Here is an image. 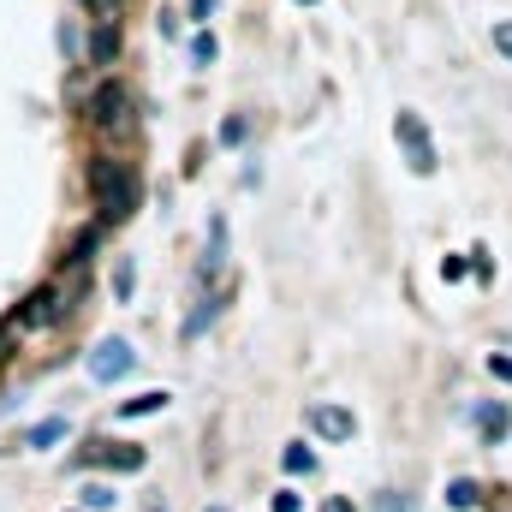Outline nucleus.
I'll use <instances>...</instances> for the list:
<instances>
[{
    "instance_id": "f257e3e1",
    "label": "nucleus",
    "mask_w": 512,
    "mask_h": 512,
    "mask_svg": "<svg viewBox=\"0 0 512 512\" xmlns=\"http://www.w3.org/2000/svg\"><path fill=\"white\" fill-rule=\"evenodd\" d=\"M90 197H96V221H102V227H120V221H131V209H137L143 185H137V167H131L120 149L90 161Z\"/></svg>"
},
{
    "instance_id": "f03ea898",
    "label": "nucleus",
    "mask_w": 512,
    "mask_h": 512,
    "mask_svg": "<svg viewBox=\"0 0 512 512\" xmlns=\"http://www.w3.org/2000/svg\"><path fill=\"white\" fill-rule=\"evenodd\" d=\"M84 120H90V131H96L108 149H120V155L137 143V102H131V90L120 78H108V84L84 102Z\"/></svg>"
},
{
    "instance_id": "7ed1b4c3",
    "label": "nucleus",
    "mask_w": 512,
    "mask_h": 512,
    "mask_svg": "<svg viewBox=\"0 0 512 512\" xmlns=\"http://www.w3.org/2000/svg\"><path fill=\"white\" fill-rule=\"evenodd\" d=\"M393 137H399V149H405V161H411V173L417 179H429L435 173V137H429V126H423V114H411V108H399V120H393Z\"/></svg>"
},
{
    "instance_id": "20e7f679",
    "label": "nucleus",
    "mask_w": 512,
    "mask_h": 512,
    "mask_svg": "<svg viewBox=\"0 0 512 512\" xmlns=\"http://www.w3.org/2000/svg\"><path fill=\"white\" fill-rule=\"evenodd\" d=\"M18 316H24V328L30 334H42V328H54L60 316H66V286L60 280H48V286H36L24 304H18Z\"/></svg>"
},
{
    "instance_id": "39448f33",
    "label": "nucleus",
    "mask_w": 512,
    "mask_h": 512,
    "mask_svg": "<svg viewBox=\"0 0 512 512\" xmlns=\"http://www.w3.org/2000/svg\"><path fill=\"white\" fill-rule=\"evenodd\" d=\"M131 364H137L131 340H102V346L90 352V376H96V382H120V376H131Z\"/></svg>"
},
{
    "instance_id": "423d86ee",
    "label": "nucleus",
    "mask_w": 512,
    "mask_h": 512,
    "mask_svg": "<svg viewBox=\"0 0 512 512\" xmlns=\"http://www.w3.org/2000/svg\"><path fill=\"white\" fill-rule=\"evenodd\" d=\"M78 459H84V465H114V471H143V447H108V441H90Z\"/></svg>"
},
{
    "instance_id": "0eeeda50",
    "label": "nucleus",
    "mask_w": 512,
    "mask_h": 512,
    "mask_svg": "<svg viewBox=\"0 0 512 512\" xmlns=\"http://www.w3.org/2000/svg\"><path fill=\"white\" fill-rule=\"evenodd\" d=\"M310 429L322 435V441H352V411H340V405H310Z\"/></svg>"
},
{
    "instance_id": "6e6552de",
    "label": "nucleus",
    "mask_w": 512,
    "mask_h": 512,
    "mask_svg": "<svg viewBox=\"0 0 512 512\" xmlns=\"http://www.w3.org/2000/svg\"><path fill=\"white\" fill-rule=\"evenodd\" d=\"M120 60V18H96L90 30V66H114Z\"/></svg>"
},
{
    "instance_id": "1a4fd4ad",
    "label": "nucleus",
    "mask_w": 512,
    "mask_h": 512,
    "mask_svg": "<svg viewBox=\"0 0 512 512\" xmlns=\"http://www.w3.org/2000/svg\"><path fill=\"white\" fill-rule=\"evenodd\" d=\"M507 429H512V411H507V399H489V405H477V435L495 447V441H507Z\"/></svg>"
},
{
    "instance_id": "9d476101",
    "label": "nucleus",
    "mask_w": 512,
    "mask_h": 512,
    "mask_svg": "<svg viewBox=\"0 0 512 512\" xmlns=\"http://www.w3.org/2000/svg\"><path fill=\"white\" fill-rule=\"evenodd\" d=\"M60 435H66V417H42V423L24 429V447H54Z\"/></svg>"
},
{
    "instance_id": "9b49d317",
    "label": "nucleus",
    "mask_w": 512,
    "mask_h": 512,
    "mask_svg": "<svg viewBox=\"0 0 512 512\" xmlns=\"http://www.w3.org/2000/svg\"><path fill=\"white\" fill-rule=\"evenodd\" d=\"M155 411H167V393L161 387H149V393H137V399L120 405V417H155Z\"/></svg>"
},
{
    "instance_id": "f8f14e48",
    "label": "nucleus",
    "mask_w": 512,
    "mask_h": 512,
    "mask_svg": "<svg viewBox=\"0 0 512 512\" xmlns=\"http://www.w3.org/2000/svg\"><path fill=\"white\" fill-rule=\"evenodd\" d=\"M215 310H221V298H203V304H197V310L185 316V328H179V334H185V340H197V334H203V328L215 322Z\"/></svg>"
},
{
    "instance_id": "ddd939ff",
    "label": "nucleus",
    "mask_w": 512,
    "mask_h": 512,
    "mask_svg": "<svg viewBox=\"0 0 512 512\" xmlns=\"http://www.w3.org/2000/svg\"><path fill=\"white\" fill-rule=\"evenodd\" d=\"M280 465H286V471H292V477H310V471H316V453H310V447H304V441H292V447H286V453H280Z\"/></svg>"
},
{
    "instance_id": "4468645a",
    "label": "nucleus",
    "mask_w": 512,
    "mask_h": 512,
    "mask_svg": "<svg viewBox=\"0 0 512 512\" xmlns=\"http://www.w3.org/2000/svg\"><path fill=\"white\" fill-rule=\"evenodd\" d=\"M483 501V489L471 483V477H459V483H447V507H459V512H471Z\"/></svg>"
},
{
    "instance_id": "2eb2a0df",
    "label": "nucleus",
    "mask_w": 512,
    "mask_h": 512,
    "mask_svg": "<svg viewBox=\"0 0 512 512\" xmlns=\"http://www.w3.org/2000/svg\"><path fill=\"white\" fill-rule=\"evenodd\" d=\"M215 54H221V42H215L209 30H197V36H191V60H197V66H215Z\"/></svg>"
},
{
    "instance_id": "dca6fc26",
    "label": "nucleus",
    "mask_w": 512,
    "mask_h": 512,
    "mask_svg": "<svg viewBox=\"0 0 512 512\" xmlns=\"http://www.w3.org/2000/svg\"><path fill=\"white\" fill-rule=\"evenodd\" d=\"M114 501H120V495H114L108 483H90V489H84V507H90V512H108Z\"/></svg>"
},
{
    "instance_id": "f3484780",
    "label": "nucleus",
    "mask_w": 512,
    "mask_h": 512,
    "mask_svg": "<svg viewBox=\"0 0 512 512\" xmlns=\"http://www.w3.org/2000/svg\"><path fill=\"white\" fill-rule=\"evenodd\" d=\"M131 286H137V268L120 262V268H114V298H131Z\"/></svg>"
},
{
    "instance_id": "a211bd4d",
    "label": "nucleus",
    "mask_w": 512,
    "mask_h": 512,
    "mask_svg": "<svg viewBox=\"0 0 512 512\" xmlns=\"http://www.w3.org/2000/svg\"><path fill=\"white\" fill-rule=\"evenodd\" d=\"M245 131H251V120H245V114H233V120L221 126V143H245Z\"/></svg>"
},
{
    "instance_id": "6ab92c4d",
    "label": "nucleus",
    "mask_w": 512,
    "mask_h": 512,
    "mask_svg": "<svg viewBox=\"0 0 512 512\" xmlns=\"http://www.w3.org/2000/svg\"><path fill=\"white\" fill-rule=\"evenodd\" d=\"M84 12H96V18H120L126 0H84Z\"/></svg>"
},
{
    "instance_id": "aec40b11",
    "label": "nucleus",
    "mask_w": 512,
    "mask_h": 512,
    "mask_svg": "<svg viewBox=\"0 0 512 512\" xmlns=\"http://www.w3.org/2000/svg\"><path fill=\"white\" fill-rule=\"evenodd\" d=\"M489 376H495V382H512V358H501V352H489Z\"/></svg>"
},
{
    "instance_id": "412c9836",
    "label": "nucleus",
    "mask_w": 512,
    "mask_h": 512,
    "mask_svg": "<svg viewBox=\"0 0 512 512\" xmlns=\"http://www.w3.org/2000/svg\"><path fill=\"white\" fill-rule=\"evenodd\" d=\"M441 280H465V256H441Z\"/></svg>"
},
{
    "instance_id": "4be33fe9",
    "label": "nucleus",
    "mask_w": 512,
    "mask_h": 512,
    "mask_svg": "<svg viewBox=\"0 0 512 512\" xmlns=\"http://www.w3.org/2000/svg\"><path fill=\"white\" fill-rule=\"evenodd\" d=\"M495 54H507L512 60V24H495Z\"/></svg>"
},
{
    "instance_id": "5701e85b",
    "label": "nucleus",
    "mask_w": 512,
    "mask_h": 512,
    "mask_svg": "<svg viewBox=\"0 0 512 512\" xmlns=\"http://www.w3.org/2000/svg\"><path fill=\"white\" fill-rule=\"evenodd\" d=\"M274 512H298V495H292V489H280V495H274Z\"/></svg>"
},
{
    "instance_id": "b1692460",
    "label": "nucleus",
    "mask_w": 512,
    "mask_h": 512,
    "mask_svg": "<svg viewBox=\"0 0 512 512\" xmlns=\"http://www.w3.org/2000/svg\"><path fill=\"white\" fill-rule=\"evenodd\" d=\"M322 512H352V501H346V495H328V501H322Z\"/></svg>"
},
{
    "instance_id": "393cba45",
    "label": "nucleus",
    "mask_w": 512,
    "mask_h": 512,
    "mask_svg": "<svg viewBox=\"0 0 512 512\" xmlns=\"http://www.w3.org/2000/svg\"><path fill=\"white\" fill-rule=\"evenodd\" d=\"M191 18H215V0H191Z\"/></svg>"
},
{
    "instance_id": "a878e982",
    "label": "nucleus",
    "mask_w": 512,
    "mask_h": 512,
    "mask_svg": "<svg viewBox=\"0 0 512 512\" xmlns=\"http://www.w3.org/2000/svg\"><path fill=\"white\" fill-rule=\"evenodd\" d=\"M304 6H310V0H304Z\"/></svg>"
}]
</instances>
